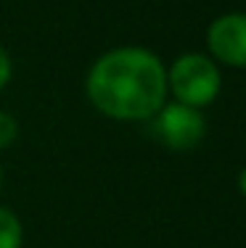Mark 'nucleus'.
Returning <instances> with one entry per match:
<instances>
[{"mask_svg": "<svg viewBox=\"0 0 246 248\" xmlns=\"http://www.w3.org/2000/svg\"><path fill=\"white\" fill-rule=\"evenodd\" d=\"M207 48L214 61L246 69V14H222L207 29Z\"/></svg>", "mask_w": 246, "mask_h": 248, "instance_id": "20e7f679", "label": "nucleus"}, {"mask_svg": "<svg viewBox=\"0 0 246 248\" xmlns=\"http://www.w3.org/2000/svg\"><path fill=\"white\" fill-rule=\"evenodd\" d=\"M21 243H24L21 219L11 209L0 206V248H21Z\"/></svg>", "mask_w": 246, "mask_h": 248, "instance_id": "39448f33", "label": "nucleus"}, {"mask_svg": "<svg viewBox=\"0 0 246 248\" xmlns=\"http://www.w3.org/2000/svg\"><path fill=\"white\" fill-rule=\"evenodd\" d=\"M0 185H3V167H0Z\"/></svg>", "mask_w": 246, "mask_h": 248, "instance_id": "1a4fd4ad", "label": "nucleus"}, {"mask_svg": "<svg viewBox=\"0 0 246 248\" xmlns=\"http://www.w3.org/2000/svg\"><path fill=\"white\" fill-rule=\"evenodd\" d=\"M238 190L246 196V167L241 169V174H238Z\"/></svg>", "mask_w": 246, "mask_h": 248, "instance_id": "6e6552de", "label": "nucleus"}, {"mask_svg": "<svg viewBox=\"0 0 246 248\" xmlns=\"http://www.w3.org/2000/svg\"><path fill=\"white\" fill-rule=\"evenodd\" d=\"M220 82L222 77L214 58L204 53H183L167 69V93L191 108H204L212 103L220 93Z\"/></svg>", "mask_w": 246, "mask_h": 248, "instance_id": "f03ea898", "label": "nucleus"}, {"mask_svg": "<svg viewBox=\"0 0 246 248\" xmlns=\"http://www.w3.org/2000/svg\"><path fill=\"white\" fill-rule=\"evenodd\" d=\"M16 135H19V122H16L8 111H0V151L14 145Z\"/></svg>", "mask_w": 246, "mask_h": 248, "instance_id": "423d86ee", "label": "nucleus"}, {"mask_svg": "<svg viewBox=\"0 0 246 248\" xmlns=\"http://www.w3.org/2000/svg\"><path fill=\"white\" fill-rule=\"evenodd\" d=\"M8 79H11V56H8V50L0 45V90L8 85Z\"/></svg>", "mask_w": 246, "mask_h": 248, "instance_id": "0eeeda50", "label": "nucleus"}, {"mask_svg": "<svg viewBox=\"0 0 246 248\" xmlns=\"http://www.w3.org/2000/svg\"><path fill=\"white\" fill-rule=\"evenodd\" d=\"M85 90L111 119L146 122L167 103V69L146 48H114L93 63Z\"/></svg>", "mask_w": 246, "mask_h": 248, "instance_id": "f257e3e1", "label": "nucleus"}, {"mask_svg": "<svg viewBox=\"0 0 246 248\" xmlns=\"http://www.w3.org/2000/svg\"><path fill=\"white\" fill-rule=\"evenodd\" d=\"M154 135L172 151H191L207 135L201 108H191L185 103H164L154 114Z\"/></svg>", "mask_w": 246, "mask_h": 248, "instance_id": "7ed1b4c3", "label": "nucleus"}]
</instances>
